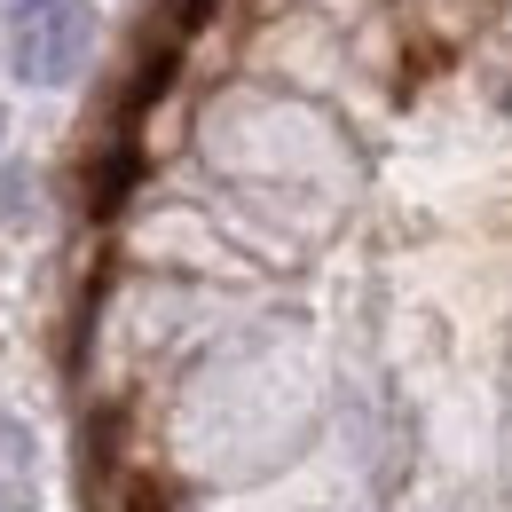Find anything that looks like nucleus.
I'll return each mask as SVG.
<instances>
[{
  "instance_id": "obj_2",
  "label": "nucleus",
  "mask_w": 512,
  "mask_h": 512,
  "mask_svg": "<svg viewBox=\"0 0 512 512\" xmlns=\"http://www.w3.org/2000/svg\"><path fill=\"white\" fill-rule=\"evenodd\" d=\"M174 71H182V40H150L127 71V95H119V127H134L142 111H158L166 103V87H174Z\"/></svg>"
},
{
  "instance_id": "obj_3",
  "label": "nucleus",
  "mask_w": 512,
  "mask_h": 512,
  "mask_svg": "<svg viewBox=\"0 0 512 512\" xmlns=\"http://www.w3.org/2000/svg\"><path fill=\"white\" fill-rule=\"evenodd\" d=\"M134 174H142V150H134L127 134H119L103 158H87V205H95V213H111V205L134 190Z\"/></svg>"
},
{
  "instance_id": "obj_5",
  "label": "nucleus",
  "mask_w": 512,
  "mask_h": 512,
  "mask_svg": "<svg viewBox=\"0 0 512 512\" xmlns=\"http://www.w3.org/2000/svg\"><path fill=\"white\" fill-rule=\"evenodd\" d=\"M119 512H174V497H166V481H150V473H134L127 489H119Z\"/></svg>"
},
{
  "instance_id": "obj_4",
  "label": "nucleus",
  "mask_w": 512,
  "mask_h": 512,
  "mask_svg": "<svg viewBox=\"0 0 512 512\" xmlns=\"http://www.w3.org/2000/svg\"><path fill=\"white\" fill-rule=\"evenodd\" d=\"M213 8H221V0H174V8H166V40H197V32L213 24Z\"/></svg>"
},
{
  "instance_id": "obj_1",
  "label": "nucleus",
  "mask_w": 512,
  "mask_h": 512,
  "mask_svg": "<svg viewBox=\"0 0 512 512\" xmlns=\"http://www.w3.org/2000/svg\"><path fill=\"white\" fill-rule=\"evenodd\" d=\"M0 32H8L16 79L64 87L71 71H79V56H87V40H95V16H87V0H8Z\"/></svg>"
}]
</instances>
